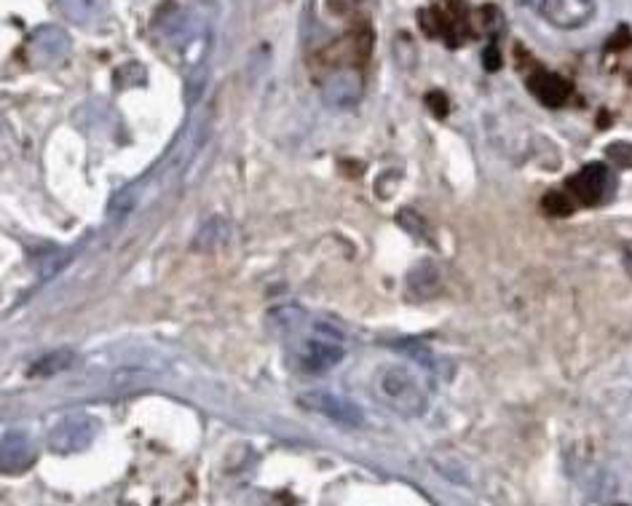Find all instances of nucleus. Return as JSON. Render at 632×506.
Instances as JSON below:
<instances>
[{"label":"nucleus","instance_id":"20e7f679","mask_svg":"<svg viewBox=\"0 0 632 506\" xmlns=\"http://www.w3.org/2000/svg\"><path fill=\"white\" fill-rule=\"evenodd\" d=\"M614 174L609 172L606 164H587L579 169L574 177H568L566 193L574 198V204L581 206H598L609 202L611 193H614Z\"/></svg>","mask_w":632,"mask_h":506},{"label":"nucleus","instance_id":"7ed1b4c3","mask_svg":"<svg viewBox=\"0 0 632 506\" xmlns=\"http://www.w3.org/2000/svg\"><path fill=\"white\" fill-rule=\"evenodd\" d=\"M298 405L343 429H360L365 423V412L360 410V405H354L352 399L338 397L333 391H306L298 397Z\"/></svg>","mask_w":632,"mask_h":506},{"label":"nucleus","instance_id":"f8f14e48","mask_svg":"<svg viewBox=\"0 0 632 506\" xmlns=\"http://www.w3.org/2000/svg\"><path fill=\"white\" fill-rule=\"evenodd\" d=\"M71 359H73L71 352L46 354V356H41V362H35L33 370H30V373H33V375H54V373L65 370V367L71 365Z\"/></svg>","mask_w":632,"mask_h":506},{"label":"nucleus","instance_id":"f03ea898","mask_svg":"<svg viewBox=\"0 0 632 506\" xmlns=\"http://www.w3.org/2000/svg\"><path fill=\"white\" fill-rule=\"evenodd\" d=\"M343 354H346V348L341 346V335H335L333 330L328 333V327H317L314 335L300 343L298 365L303 373L322 375L341 365Z\"/></svg>","mask_w":632,"mask_h":506},{"label":"nucleus","instance_id":"9b49d317","mask_svg":"<svg viewBox=\"0 0 632 506\" xmlns=\"http://www.w3.org/2000/svg\"><path fill=\"white\" fill-rule=\"evenodd\" d=\"M324 91H328V99H333V103H354L362 91V80L356 73L333 75V78L328 80V89Z\"/></svg>","mask_w":632,"mask_h":506},{"label":"nucleus","instance_id":"4468645a","mask_svg":"<svg viewBox=\"0 0 632 506\" xmlns=\"http://www.w3.org/2000/svg\"><path fill=\"white\" fill-rule=\"evenodd\" d=\"M606 159H609V164L628 169L632 166V146L630 142H614V146L606 148Z\"/></svg>","mask_w":632,"mask_h":506},{"label":"nucleus","instance_id":"423d86ee","mask_svg":"<svg viewBox=\"0 0 632 506\" xmlns=\"http://www.w3.org/2000/svg\"><path fill=\"white\" fill-rule=\"evenodd\" d=\"M71 54V37L60 28H41L28 41V62L33 67H54Z\"/></svg>","mask_w":632,"mask_h":506},{"label":"nucleus","instance_id":"0eeeda50","mask_svg":"<svg viewBox=\"0 0 632 506\" xmlns=\"http://www.w3.org/2000/svg\"><path fill=\"white\" fill-rule=\"evenodd\" d=\"M542 14L560 30H579L596 14V0H542Z\"/></svg>","mask_w":632,"mask_h":506},{"label":"nucleus","instance_id":"6e6552de","mask_svg":"<svg viewBox=\"0 0 632 506\" xmlns=\"http://www.w3.org/2000/svg\"><path fill=\"white\" fill-rule=\"evenodd\" d=\"M528 91L539 99L547 108H560V105L568 103L571 97V84H568L563 75L539 71L528 78Z\"/></svg>","mask_w":632,"mask_h":506},{"label":"nucleus","instance_id":"ddd939ff","mask_svg":"<svg viewBox=\"0 0 632 506\" xmlns=\"http://www.w3.org/2000/svg\"><path fill=\"white\" fill-rule=\"evenodd\" d=\"M542 206H544V212H549V215L563 217V215H571L574 212V198L568 196L566 191H553V193H547V196H544Z\"/></svg>","mask_w":632,"mask_h":506},{"label":"nucleus","instance_id":"1a4fd4ad","mask_svg":"<svg viewBox=\"0 0 632 506\" xmlns=\"http://www.w3.org/2000/svg\"><path fill=\"white\" fill-rule=\"evenodd\" d=\"M33 461V440L22 431H6L3 448H0V464H3L6 474H17L28 469Z\"/></svg>","mask_w":632,"mask_h":506},{"label":"nucleus","instance_id":"39448f33","mask_svg":"<svg viewBox=\"0 0 632 506\" xmlns=\"http://www.w3.org/2000/svg\"><path fill=\"white\" fill-rule=\"evenodd\" d=\"M97 431H99L97 418L84 416V412H78V416H67L49 431V448L62 455L81 453V450L92 445Z\"/></svg>","mask_w":632,"mask_h":506},{"label":"nucleus","instance_id":"f257e3e1","mask_svg":"<svg viewBox=\"0 0 632 506\" xmlns=\"http://www.w3.org/2000/svg\"><path fill=\"white\" fill-rule=\"evenodd\" d=\"M373 391L386 408H392L399 416L416 418L427 408V394L421 389L418 375L405 365L386 362L373 373Z\"/></svg>","mask_w":632,"mask_h":506},{"label":"nucleus","instance_id":"9d476101","mask_svg":"<svg viewBox=\"0 0 632 506\" xmlns=\"http://www.w3.org/2000/svg\"><path fill=\"white\" fill-rule=\"evenodd\" d=\"M56 9L73 24L89 28L105 17V0H56Z\"/></svg>","mask_w":632,"mask_h":506}]
</instances>
